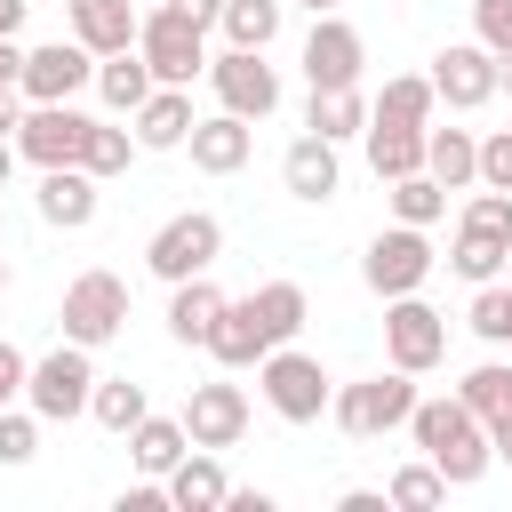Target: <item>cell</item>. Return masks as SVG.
Returning a JSON list of instances; mask_svg holds the SVG:
<instances>
[{
	"instance_id": "obj_1",
	"label": "cell",
	"mask_w": 512,
	"mask_h": 512,
	"mask_svg": "<svg viewBox=\"0 0 512 512\" xmlns=\"http://www.w3.org/2000/svg\"><path fill=\"white\" fill-rule=\"evenodd\" d=\"M408 432H416V448L440 464V480L448 488H472V480H488V464H496V440H488V424L464 408V392L448 400H416V416H408Z\"/></svg>"
},
{
	"instance_id": "obj_2",
	"label": "cell",
	"mask_w": 512,
	"mask_h": 512,
	"mask_svg": "<svg viewBox=\"0 0 512 512\" xmlns=\"http://www.w3.org/2000/svg\"><path fill=\"white\" fill-rule=\"evenodd\" d=\"M88 400H96V360H88V344H56V352H40L32 360V376H24V408L40 416V424H72V416H88Z\"/></svg>"
},
{
	"instance_id": "obj_3",
	"label": "cell",
	"mask_w": 512,
	"mask_h": 512,
	"mask_svg": "<svg viewBox=\"0 0 512 512\" xmlns=\"http://www.w3.org/2000/svg\"><path fill=\"white\" fill-rule=\"evenodd\" d=\"M328 416L344 424V440H384L416 416V376L408 368H384V376H360V384H336Z\"/></svg>"
},
{
	"instance_id": "obj_4",
	"label": "cell",
	"mask_w": 512,
	"mask_h": 512,
	"mask_svg": "<svg viewBox=\"0 0 512 512\" xmlns=\"http://www.w3.org/2000/svg\"><path fill=\"white\" fill-rule=\"evenodd\" d=\"M256 384H264V408H272L280 424H312V416H328V400H336L328 368H320L312 352H296V344H272V352L256 360Z\"/></svg>"
},
{
	"instance_id": "obj_5",
	"label": "cell",
	"mask_w": 512,
	"mask_h": 512,
	"mask_svg": "<svg viewBox=\"0 0 512 512\" xmlns=\"http://www.w3.org/2000/svg\"><path fill=\"white\" fill-rule=\"evenodd\" d=\"M56 328H64L72 344H88V352H96V344H112V336L128 328V280H120V272H104V264H96V272H80V280L64 288V304H56Z\"/></svg>"
},
{
	"instance_id": "obj_6",
	"label": "cell",
	"mask_w": 512,
	"mask_h": 512,
	"mask_svg": "<svg viewBox=\"0 0 512 512\" xmlns=\"http://www.w3.org/2000/svg\"><path fill=\"white\" fill-rule=\"evenodd\" d=\"M224 256V224L208 216V208H184V216H168L152 240H144V264L176 288V280H192V272H208Z\"/></svg>"
},
{
	"instance_id": "obj_7",
	"label": "cell",
	"mask_w": 512,
	"mask_h": 512,
	"mask_svg": "<svg viewBox=\"0 0 512 512\" xmlns=\"http://www.w3.org/2000/svg\"><path fill=\"white\" fill-rule=\"evenodd\" d=\"M432 240H424V224H392V232H376L368 240V256H360V280L392 304V296H416L424 280H432Z\"/></svg>"
},
{
	"instance_id": "obj_8",
	"label": "cell",
	"mask_w": 512,
	"mask_h": 512,
	"mask_svg": "<svg viewBox=\"0 0 512 512\" xmlns=\"http://www.w3.org/2000/svg\"><path fill=\"white\" fill-rule=\"evenodd\" d=\"M136 48H144L152 80H168V88H192V72H208L200 24H192V16H176L168 0H160V8H144V24H136Z\"/></svg>"
},
{
	"instance_id": "obj_9",
	"label": "cell",
	"mask_w": 512,
	"mask_h": 512,
	"mask_svg": "<svg viewBox=\"0 0 512 512\" xmlns=\"http://www.w3.org/2000/svg\"><path fill=\"white\" fill-rule=\"evenodd\" d=\"M432 88H440L448 112H480V104L504 88V56L480 48V40H448V48L432 56Z\"/></svg>"
},
{
	"instance_id": "obj_10",
	"label": "cell",
	"mask_w": 512,
	"mask_h": 512,
	"mask_svg": "<svg viewBox=\"0 0 512 512\" xmlns=\"http://www.w3.org/2000/svg\"><path fill=\"white\" fill-rule=\"evenodd\" d=\"M384 352H392V368L424 376V368L448 360V320H440L424 296H392V304H384Z\"/></svg>"
},
{
	"instance_id": "obj_11",
	"label": "cell",
	"mask_w": 512,
	"mask_h": 512,
	"mask_svg": "<svg viewBox=\"0 0 512 512\" xmlns=\"http://www.w3.org/2000/svg\"><path fill=\"white\" fill-rule=\"evenodd\" d=\"M96 80V48H80V40H40V48H24V104H72L80 88Z\"/></svg>"
},
{
	"instance_id": "obj_12",
	"label": "cell",
	"mask_w": 512,
	"mask_h": 512,
	"mask_svg": "<svg viewBox=\"0 0 512 512\" xmlns=\"http://www.w3.org/2000/svg\"><path fill=\"white\" fill-rule=\"evenodd\" d=\"M208 80H216L224 112H240V120H272V112H280V72L264 64V48H224V56H208Z\"/></svg>"
},
{
	"instance_id": "obj_13",
	"label": "cell",
	"mask_w": 512,
	"mask_h": 512,
	"mask_svg": "<svg viewBox=\"0 0 512 512\" xmlns=\"http://www.w3.org/2000/svg\"><path fill=\"white\" fill-rule=\"evenodd\" d=\"M360 64H368L360 32H352L336 8L312 16V32H304V80H312V88H360Z\"/></svg>"
},
{
	"instance_id": "obj_14",
	"label": "cell",
	"mask_w": 512,
	"mask_h": 512,
	"mask_svg": "<svg viewBox=\"0 0 512 512\" xmlns=\"http://www.w3.org/2000/svg\"><path fill=\"white\" fill-rule=\"evenodd\" d=\"M88 112H72V104H32L24 112V128H16V152L32 160V168H72L80 160V144H88Z\"/></svg>"
},
{
	"instance_id": "obj_15",
	"label": "cell",
	"mask_w": 512,
	"mask_h": 512,
	"mask_svg": "<svg viewBox=\"0 0 512 512\" xmlns=\"http://www.w3.org/2000/svg\"><path fill=\"white\" fill-rule=\"evenodd\" d=\"M184 432H192V448H240V432H248V392L240 384H192L184 392Z\"/></svg>"
},
{
	"instance_id": "obj_16",
	"label": "cell",
	"mask_w": 512,
	"mask_h": 512,
	"mask_svg": "<svg viewBox=\"0 0 512 512\" xmlns=\"http://www.w3.org/2000/svg\"><path fill=\"white\" fill-rule=\"evenodd\" d=\"M192 168L200 176H232V168H248V152H256V128L240 120V112H208V120H192Z\"/></svg>"
},
{
	"instance_id": "obj_17",
	"label": "cell",
	"mask_w": 512,
	"mask_h": 512,
	"mask_svg": "<svg viewBox=\"0 0 512 512\" xmlns=\"http://www.w3.org/2000/svg\"><path fill=\"white\" fill-rule=\"evenodd\" d=\"M40 224H56V232H88L96 224V176L72 160V168H40Z\"/></svg>"
},
{
	"instance_id": "obj_18",
	"label": "cell",
	"mask_w": 512,
	"mask_h": 512,
	"mask_svg": "<svg viewBox=\"0 0 512 512\" xmlns=\"http://www.w3.org/2000/svg\"><path fill=\"white\" fill-rule=\"evenodd\" d=\"M64 16H72V40H80V48H96V56L136 48V24H144V8H136V0H64Z\"/></svg>"
},
{
	"instance_id": "obj_19",
	"label": "cell",
	"mask_w": 512,
	"mask_h": 512,
	"mask_svg": "<svg viewBox=\"0 0 512 512\" xmlns=\"http://www.w3.org/2000/svg\"><path fill=\"white\" fill-rule=\"evenodd\" d=\"M280 184H288L296 200H336V184H344V160H336V144L304 128V136L280 152Z\"/></svg>"
},
{
	"instance_id": "obj_20",
	"label": "cell",
	"mask_w": 512,
	"mask_h": 512,
	"mask_svg": "<svg viewBox=\"0 0 512 512\" xmlns=\"http://www.w3.org/2000/svg\"><path fill=\"white\" fill-rule=\"evenodd\" d=\"M128 120H136V144H144V152H176V144L192 136V120H200V112H192V96H184V88H168V80H160Z\"/></svg>"
},
{
	"instance_id": "obj_21",
	"label": "cell",
	"mask_w": 512,
	"mask_h": 512,
	"mask_svg": "<svg viewBox=\"0 0 512 512\" xmlns=\"http://www.w3.org/2000/svg\"><path fill=\"white\" fill-rule=\"evenodd\" d=\"M232 296L208 280V272H192V280H176L168 288V336L176 344H208V328H216V312H224Z\"/></svg>"
},
{
	"instance_id": "obj_22",
	"label": "cell",
	"mask_w": 512,
	"mask_h": 512,
	"mask_svg": "<svg viewBox=\"0 0 512 512\" xmlns=\"http://www.w3.org/2000/svg\"><path fill=\"white\" fill-rule=\"evenodd\" d=\"M272 344H264V328H256V304L248 296H232L224 312H216V328H208V360L216 368H256Z\"/></svg>"
},
{
	"instance_id": "obj_23",
	"label": "cell",
	"mask_w": 512,
	"mask_h": 512,
	"mask_svg": "<svg viewBox=\"0 0 512 512\" xmlns=\"http://www.w3.org/2000/svg\"><path fill=\"white\" fill-rule=\"evenodd\" d=\"M128 456H136V472H144V480H168V472L192 456V432H184V416H144V424L128 432Z\"/></svg>"
},
{
	"instance_id": "obj_24",
	"label": "cell",
	"mask_w": 512,
	"mask_h": 512,
	"mask_svg": "<svg viewBox=\"0 0 512 512\" xmlns=\"http://www.w3.org/2000/svg\"><path fill=\"white\" fill-rule=\"evenodd\" d=\"M224 496H232V480H224L216 448H192V456L168 472V504H176V512H224Z\"/></svg>"
},
{
	"instance_id": "obj_25",
	"label": "cell",
	"mask_w": 512,
	"mask_h": 512,
	"mask_svg": "<svg viewBox=\"0 0 512 512\" xmlns=\"http://www.w3.org/2000/svg\"><path fill=\"white\" fill-rule=\"evenodd\" d=\"M424 168H432L448 192L480 184V136H472V128H424Z\"/></svg>"
},
{
	"instance_id": "obj_26",
	"label": "cell",
	"mask_w": 512,
	"mask_h": 512,
	"mask_svg": "<svg viewBox=\"0 0 512 512\" xmlns=\"http://www.w3.org/2000/svg\"><path fill=\"white\" fill-rule=\"evenodd\" d=\"M248 304H256L264 344H296V328L312 320V296H304L296 280H264V288H248Z\"/></svg>"
},
{
	"instance_id": "obj_27",
	"label": "cell",
	"mask_w": 512,
	"mask_h": 512,
	"mask_svg": "<svg viewBox=\"0 0 512 512\" xmlns=\"http://www.w3.org/2000/svg\"><path fill=\"white\" fill-rule=\"evenodd\" d=\"M160 80H152V64H144V48H120V56H96V96L112 104V112H136L144 96H152Z\"/></svg>"
},
{
	"instance_id": "obj_28",
	"label": "cell",
	"mask_w": 512,
	"mask_h": 512,
	"mask_svg": "<svg viewBox=\"0 0 512 512\" xmlns=\"http://www.w3.org/2000/svg\"><path fill=\"white\" fill-rule=\"evenodd\" d=\"M432 104H440L432 72H400V80H384V96L368 104V120H392V128H432Z\"/></svg>"
},
{
	"instance_id": "obj_29",
	"label": "cell",
	"mask_w": 512,
	"mask_h": 512,
	"mask_svg": "<svg viewBox=\"0 0 512 512\" xmlns=\"http://www.w3.org/2000/svg\"><path fill=\"white\" fill-rule=\"evenodd\" d=\"M304 128H312V136H328V144H344V136H360V128H368V96H360V88H312Z\"/></svg>"
},
{
	"instance_id": "obj_30",
	"label": "cell",
	"mask_w": 512,
	"mask_h": 512,
	"mask_svg": "<svg viewBox=\"0 0 512 512\" xmlns=\"http://www.w3.org/2000/svg\"><path fill=\"white\" fill-rule=\"evenodd\" d=\"M368 168L392 184V176H416L424 168V128H392V120H368Z\"/></svg>"
},
{
	"instance_id": "obj_31",
	"label": "cell",
	"mask_w": 512,
	"mask_h": 512,
	"mask_svg": "<svg viewBox=\"0 0 512 512\" xmlns=\"http://www.w3.org/2000/svg\"><path fill=\"white\" fill-rule=\"evenodd\" d=\"M456 392H464V408H472L488 432H496V424H512V368H504V360L464 368V384H456Z\"/></svg>"
},
{
	"instance_id": "obj_32",
	"label": "cell",
	"mask_w": 512,
	"mask_h": 512,
	"mask_svg": "<svg viewBox=\"0 0 512 512\" xmlns=\"http://www.w3.org/2000/svg\"><path fill=\"white\" fill-rule=\"evenodd\" d=\"M88 416H96L104 432H136V424L152 416V400H144V384H128V376H96V400H88Z\"/></svg>"
},
{
	"instance_id": "obj_33",
	"label": "cell",
	"mask_w": 512,
	"mask_h": 512,
	"mask_svg": "<svg viewBox=\"0 0 512 512\" xmlns=\"http://www.w3.org/2000/svg\"><path fill=\"white\" fill-rule=\"evenodd\" d=\"M128 152H144V144H136V128H112V120H96V128H88V144H80V168L104 184V176H128Z\"/></svg>"
},
{
	"instance_id": "obj_34",
	"label": "cell",
	"mask_w": 512,
	"mask_h": 512,
	"mask_svg": "<svg viewBox=\"0 0 512 512\" xmlns=\"http://www.w3.org/2000/svg\"><path fill=\"white\" fill-rule=\"evenodd\" d=\"M448 208V184L432 176V168H416V176H392V224H432Z\"/></svg>"
},
{
	"instance_id": "obj_35",
	"label": "cell",
	"mask_w": 512,
	"mask_h": 512,
	"mask_svg": "<svg viewBox=\"0 0 512 512\" xmlns=\"http://www.w3.org/2000/svg\"><path fill=\"white\" fill-rule=\"evenodd\" d=\"M224 40L232 48H272L280 40V0H224Z\"/></svg>"
},
{
	"instance_id": "obj_36",
	"label": "cell",
	"mask_w": 512,
	"mask_h": 512,
	"mask_svg": "<svg viewBox=\"0 0 512 512\" xmlns=\"http://www.w3.org/2000/svg\"><path fill=\"white\" fill-rule=\"evenodd\" d=\"M504 240H480V232H456V248H448V264H456V280H472V288H488V280H504Z\"/></svg>"
},
{
	"instance_id": "obj_37",
	"label": "cell",
	"mask_w": 512,
	"mask_h": 512,
	"mask_svg": "<svg viewBox=\"0 0 512 512\" xmlns=\"http://www.w3.org/2000/svg\"><path fill=\"white\" fill-rule=\"evenodd\" d=\"M440 496H448V480H440V464H432V456L392 472V512H432Z\"/></svg>"
},
{
	"instance_id": "obj_38",
	"label": "cell",
	"mask_w": 512,
	"mask_h": 512,
	"mask_svg": "<svg viewBox=\"0 0 512 512\" xmlns=\"http://www.w3.org/2000/svg\"><path fill=\"white\" fill-rule=\"evenodd\" d=\"M456 232H480V240H504V248H512V192L480 184V192L464 200V224H456Z\"/></svg>"
},
{
	"instance_id": "obj_39",
	"label": "cell",
	"mask_w": 512,
	"mask_h": 512,
	"mask_svg": "<svg viewBox=\"0 0 512 512\" xmlns=\"http://www.w3.org/2000/svg\"><path fill=\"white\" fill-rule=\"evenodd\" d=\"M472 336H488V344H512V280H488V288H472Z\"/></svg>"
},
{
	"instance_id": "obj_40",
	"label": "cell",
	"mask_w": 512,
	"mask_h": 512,
	"mask_svg": "<svg viewBox=\"0 0 512 512\" xmlns=\"http://www.w3.org/2000/svg\"><path fill=\"white\" fill-rule=\"evenodd\" d=\"M40 456V416L32 408H0V464H32Z\"/></svg>"
},
{
	"instance_id": "obj_41",
	"label": "cell",
	"mask_w": 512,
	"mask_h": 512,
	"mask_svg": "<svg viewBox=\"0 0 512 512\" xmlns=\"http://www.w3.org/2000/svg\"><path fill=\"white\" fill-rule=\"evenodd\" d=\"M472 24H480V48L512 56V0H472Z\"/></svg>"
},
{
	"instance_id": "obj_42",
	"label": "cell",
	"mask_w": 512,
	"mask_h": 512,
	"mask_svg": "<svg viewBox=\"0 0 512 512\" xmlns=\"http://www.w3.org/2000/svg\"><path fill=\"white\" fill-rule=\"evenodd\" d=\"M480 184H496V192H512V128H496V136H480Z\"/></svg>"
},
{
	"instance_id": "obj_43",
	"label": "cell",
	"mask_w": 512,
	"mask_h": 512,
	"mask_svg": "<svg viewBox=\"0 0 512 512\" xmlns=\"http://www.w3.org/2000/svg\"><path fill=\"white\" fill-rule=\"evenodd\" d=\"M24 376H32V360L0 336V408H16V400H24Z\"/></svg>"
},
{
	"instance_id": "obj_44",
	"label": "cell",
	"mask_w": 512,
	"mask_h": 512,
	"mask_svg": "<svg viewBox=\"0 0 512 512\" xmlns=\"http://www.w3.org/2000/svg\"><path fill=\"white\" fill-rule=\"evenodd\" d=\"M160 504H168V480H144V488H120L112 512H160Z\"/></svg>"
},
{
	"instance_id": "obj_45",
	"label": "cell",
	"mask_w": 512,
	"mask_h": 512,
	"mask_svg": "<svg viewBox=\"0 0 512 512\" xmlns=\"http://www.w3.org/2000/svg\"><path fill=\"white\" fill-rule=\"evenodd\" d=\"M16 128H24V88L0 80V136H16Z\"/></svg>"
},
{
	"instance_id": "obj_46",
	"label": "cell",
	"mask_w": 512,
	"mask_h": 512,
	"mask_svg": "<svg viewBox=\"0 0 512 512\" xmlns=\"http://www.w3.org/2000/svg\"><path fill=\"white\" fill-rule=\"evenodd\" d=\"M168 8H176V16H192L200 32H208V24H224V0H168Z\"/></svg>"
},
{
	"instance_id": "obj_47",
	"label": "cell",
	"mask_w": 512,
	"mask_h": 512,
	"mask_svg": "<svg viewBox=\"0 0 512 512\" xmlns=\"http://www.w3.org/2000/svg\"><path fill=\"white\" fill-rule=\"evenodd\" d=\"M392 488H344V512H384Z\"/></svg>"
},
{
	"instance_id": "obj_48",
	"label": "cell",
	"mask_w": 512,
	"mask_h": 512,
	"mask_svg": "<svg viewBox=\"0 0 512 512\" xmlns=\"http://www.w3.org/2000/svg\"><path fill=\"white\" fill-rule=\"evenodd\" d=\"M224 512H272V496H264V488H232V496H224Z\"/></svg>"
},
{
	"instance_id": "obj_49",
	"label": "cell",
	"mask_w": 512,
	"mask_h": 512,
	"mask_svg": "<svg viewBox=\"0 0 512 512\" xmlns=\"http://www.w3.org/2000/svg\"><path fill=\"white\" fill-rule=\"evenodd\" d=\"M0 80H24V48H16V32H0Z\"/></svg>"
},
{
	"instance_id": "obj_50",
	"label": "cell",
	"mask_w": 512,
	"mask_h": 512,
	"mask_svg": "<svg viewBox=\"0 0 512 512\" xmlns=\"http://www.w3.org/2000/svg\"><path fill=\"white\" fill-rule=\"evenodd\" d=\"M0 32H24V0H0Z\"/></svg>"
},
{
	"instance_id": "obj_51",
	"label": "cell",
	"mask_w": 512,
	"mask_h": 512,
	"mask_svg": "<svg viewBox=\"0 0 512 512\" xmlns=\"http://www.w3.org/2000/svg\"><path fill=\"white\" fill-rule=\"evenodd\" d=\"M24 152H16V136H0V184H8V168H16Z\"/></svg>"
},
{
	"instance_id": "obj_52",
	"label": "cell",
	"mask_w": 512,
	"mask_h": 512,
	"mask_svg": "<svg viewBox=\"0 0 512 512\" xmlns=\"http://www.w3.org/2000/svg\"><path fill=\"white\" fill-rule=\"evenodd\" d=\"M488 440H496V464H512V424H496Z\"/></svg>"
},
{
	"instance_id": "obj_53",
	"label": "cell",
	"mask_w": 512,
	"mask_h": 512,
	"mask_svg": "<svg viewBox=\"0 0 512 512\" xmlns=\"http://www.w3.org/2000/svg\"><path fill=\"white\" fill-rule=\"evenodd\" d=\"M304 8H312V16H328V8H344V0H304Z\"/></svg>"
},
{
	"instance_id": "obj_54",
	"label": "cell",
	"mask_w": 512,
	"mask_h": 512,
	"mask_svg": "<svg viewBox=\"0 0 512 512\" xmlns=\"http://www.w3.org/2000/svg\"><path fill=\"white\" fill-rule=\"evenodd\" d=\"M0 296H8V256H0Z\"/></svg>"
},
{
	"instance_id": "obj_55",
	"label": "cell",
	"mask_w": 512,
	"mask_h": 512,
	"mask_svg": "<svg viewBox=\"0 0 512 512\" xmlns=\"http://www.w3.org/2000/svg\"><path fill=\"white\" fill-rule=\"evenodd\" d=\"M504 88H512V56H504Z\"/></svg>"
},
{
	"instance_id": "obj_56",
	"label": "cell",
	"mask_w": 512,
	"mask_h": 512,
	"mask_svg": "<svg viewBox=\"0 0 512 512\" xmlns=\"http://www.w3.org/2000/svg\"><path fill=\"white\" fill-rule=\"evenodd\" d=\"M504 280H512V256H504Z\"/></svg>"
},
{
	"instance_id": "obj_57",
	"label": "cell",
	"mask_w": 512,
	"mask_h": 512,
	"mask_svg": "<svg viewBox=\"0 0 512 512\" xmlns=\"http://www.w3.org/2000/svg\"><path fill=\"white\" fill-rule=\"evenodd\" d=\"M136 8H160V0H136Z\"/></svg>"
}]
</instances>
